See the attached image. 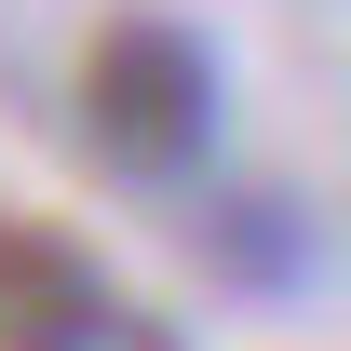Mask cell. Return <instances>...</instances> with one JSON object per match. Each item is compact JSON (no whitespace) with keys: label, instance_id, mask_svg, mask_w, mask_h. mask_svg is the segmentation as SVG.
Masks as SVG:
<instances>
[{"label":"cell","instance_id":"cell-2","mask_svg":"<svg viewBox=\"0 0 351 351\" xmlns=\"http://www.w3.org/2000/svg\"><path fill=\"white\" fill-rule=\"evenodd\" d=\"M108 284H95L54 230L0 217V351H108Z\"/></svg>","mask_w":351,"mask_h":351},{"label":"cell","instance_id":"cell-1","mask_svg":"<svg viewBox=\"0 0 351 351\" xmlns=\"http://www.w3.org/2000/svg\"><path fill=\"white\" fill-rule=\"evenodd\" d=\"M82 135L122 176H189L203 135H217V68H203V41L162 27V14H108L95 54H82Z\"/></svg>","mask_w":351,"mask_h":351}]
</instances>
